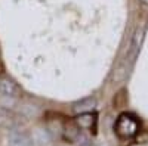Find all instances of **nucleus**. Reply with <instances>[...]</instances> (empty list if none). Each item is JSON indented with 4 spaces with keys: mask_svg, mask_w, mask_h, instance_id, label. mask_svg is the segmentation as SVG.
Instances as JSON below:
<instances>
[{
    "mask_svg": "<svg viewBox=\"0 0 148 146\" xmlns=\"http://www.w3.org/2000/svg\"><path fill=\"white\" fill-rule=\"evenodd\" d=\"M73 112L79 115V114H88V112H93L96 109V99L95 97H83V99L74 102L73 106Z\"/></svg>",
    "mask_w": 148,
    "mask_h": 146,
    "instance_id": "nucleus-2",
    "label": "nucleus"
},
{
    "mask_svg": "<svg viewBox=\"0 0 148 146\" xmlns=\"http://www.w3.org/2000/svg\"><path fill=\"white\" fill-rule=\"evenodd\" d=\"M96 123V118H95V114L92 112H88V114H79L77 118H76V124L80 127V128H84V130H90Z\"/></svg>",
    "mask_w": 148,
    "mask_h": 146,
    "instance_id": "nucleus-6",
    "label": "nucleus"
},
{
    "mask_svg": "<svg viewBox=\"0 0 148 146\" xmlns=\"http://www.w3.org/2000/svg\"><path fill=\"white\" fill-rule=\"evenodd\" d=\"M141 3L145 5V6H148V0H141Z\"/></svg>",
    "mask_w": 148,
    "mask_h": 146,
    "instance_id": "nucleus-8",
    "label": "nucleus"
},
{
    "mask_svg": "<svg viewBox=\"0 0 148 146\" xmlns=\"http://www.w3.org/2000/svg\"><path fill=\"white\" fill-rule=\"evenodd\" d=\"M144 35H145V27H138L136 30H135L133 40H132V44H130V58H132V60L136 58L138 52L141 50V46H142V41H144Z\"/></svg>",
    "mask_w": 148,
    "mask_h": 146,
    "instance_id": "nucleus-5",
    "label": "nucleus"
},
{
    "mask_svg": "<svg viewBox=\"0 0 148 146\" xmlns=\"http://www.w3.org/2000/svg\"><path fill=\"white\" fill-rule=\"evenodd\" d=\"M18 84L9 77H0V94L5 97H18L19 96Z\"/></svg>",
    "mask_w": 148,
    "mask_h": 146,
    "instance_id": "nucleus-3",
    "label": "nucleus"
},
{
    "mask_svg": "<svg viewBox=\"0 0 148 146\" xmlns=\"http://www.w3.org/2000/svg\"><path fill=\"white\" fill-rule=\"evenodd\" d=\"M114 131L120 139H132L139 131V121L132 114H120L114 123Z\"/></svg>",
    "mask_w": 148,
    "mask_h": 146,
    "instance_id": "nucleus-1",
    "label": "nucleus"
},
{
    "mask_svg": "<svg viewBox=\"0 0 148 146\" xmlns=\"http://www.w3.org/2000/svg\"><path fill=\"white\" fill-rule=\"evenodd\" d=\"M9 146H31V139L24 131L12 130L9 133Z\"/></svg>",
    "mask_w": 148,
    "mask_h": 146,
    "instance_id": "nucleus-4",
    "label": "nucleus"
},
{
    "mask_svg": "<svg viewBox=\"0 0 148 146\" xmlns=\"http://www.w3.org/2000/svg\"><path fill=\"white\" fill-rule=\"evenodd\" d=\"M0 126L2 127H12L14 126V117L6 109L0 108Z\"/></svg>",
    "mask_w": 148,
    "mask_h": 146,
    "instance_id": "nucleus-7",
    "label": "nucleus"
}]
</instances>
